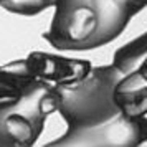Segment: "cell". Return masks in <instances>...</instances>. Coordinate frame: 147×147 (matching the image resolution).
Returning <instances> with one entry per match:
<instances>
[{
    "mask_svg": "<svg viewBox=\"0 0 147 147\" xmlns=\"http://www.w3.org/2000/svg\"><path fill=\"white\" fill-rule=\"evenodd\" d=\"M121 78L122 73L114 65L93 66L86 78L55 88L56 113L68 129L47 147H137L147 142V117L126 116L114 99Z\"/></svg>",
    "mask_w": 147,
    "mask_h": 147,
    "instance_id": "cell-1",
    "label": "cell"
},
{
    "mask_svg": "<svg viewBox=\"0 0 147 147\" xmlns=\"http://www.w3.org/2000/svg\"><path fill=\"white\" fill-rule=\"evenodd\" d=\"M56 89L30 69L27 58L0 65V147H30L50 114Z\"/></svg>",
    "mask_w": 147,
    "mask_h": 147,
    "instance_id": "cell-2",
    "label": "cell"
},
{
    "mask_svg": "<svg viewBox=\"0 0 147 147\" xmlns=\"http://www.w3.org/2000/svg\"><path fill=\"white\" fill-rule=\"evenodd\" d=\"M43 38L56 50L101 48V27L93 0H56L53 18Z\"/></svg>",
    "mask_w": 147,
    "mask_h": 147,
    "instance_id": "cell-3",
    "label": "cell"
},
{
    "mask_svg": "<svg viewBox=\"0 0 147 147\" xmlns=\"http://www.w3.org/2000/svg\"><path fill=\"white\" fill-rule=\"evenodd\" d=\"M27 63L40 80L51 86H68L86 78L91 73L93 65L88 60L66 58L60 55H50L43 51H33L27 56Z\"/></svg>",
    "mask_w": 147,
    "mask_h": 147,
    "instance_id": "cell-4",
    "label": "cell"
},
{
    "mask_svg": "<svg viewBox=\"0 0 147 147\" xmlns=\"http://www.w3.org/2000/svg\"><path fill=\"white\" fill-rule=\"evenodd\" d=\"M114 99L126 116H147V73H122L114 89Z\"/></svg>",
    "mask_w": 147,
    "mask_h": 147,
    "instance_id": "cell-5",
    "label": "cell"
},
{
    "mask_svg": "<svg viewBox=\"0 0 147 147\" xmlns=\"http://www.w3.org/2000/svg\"><path fill=\"white\" fill-rule=\"evenodd\" d=\"M113 65L124 74L132 71L147 73V32L121 47L114 53Z\"/></svg>",
    "mask_w": 147,
    "mask_h": 147,
    "instance_id": "cell-6",
    "label": "cell"
},
{
    "mask_svg": "<svg viewBox=\"0 0 147 147\" xmlns=\"http://www.w3.org/2000/svg\"><path fill=\"white\" fill-rule=\"evenodd\" d=\"M56 5V0H0V7L23 17H35Z\"/></svg>",
    "mask_w": 147,
    "mask_h": 147,
    "instance_id": "cell-7",
    "label": "cell"
}]
</instances>
